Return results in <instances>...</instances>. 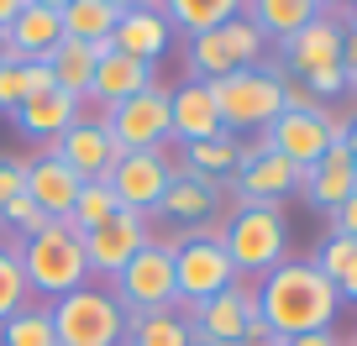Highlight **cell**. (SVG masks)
I'll list each match as a JSON object with an SVG mask.
<instances>
[{
	"label": "cell",
	"mask_w": 357,
	"mask_h": 346,
	"mask_svg": "<svg viewBox=\"0 0 357 346\" xmlns=\"http://www.w3.org/2000/svg\"><path fill=\"white\" fill-rule=\"evenodd\" d=\"M47 152H53L58 163H68L79 179H105V173L121 163V147H116V136L105 132V121H84V116H79L63 136H53Z\"/></svg>",
	"instance_id": "9a60e30c"
},
{
	"label": "cell",
	"mask_w": 357,
	"mask_h": 346,
	"mask_svg": "<svg viewBox=\"0 0 357 346\" xmlns=\"http://www.w3.org/2000/svg\"><path fill=\"white\" fill-rule=\"evenodd\" d=\"M347 16H352V32H357V6H352V11H347Z\"/></svg>",
	"instance_id": "816d5d0a"
},
{
	"label": "cell",
	"mask_w": 357,
	"mask_h": 346,
	"mask_svg": "<svg viewBox=\"0 0 357 346\" xmlns=\"http://www.w3.org/2000/svg\"><path fill=\"white\" fill-rule=\"evenodd\" d=\"M153 84V68L147 63H137L132 53H121V47H95V79H89V95L95 100H105V111L111 105H121V100H132L137 90H147Z\"/></svg>",
	"instance_id": "ac0fdd59"
},
{
	"label": "cell",
	"mask_w": 357,
	"mask_h": 346,
	"mask_svg": "<svg viewBox=\"0 0 357 346\" xmlns=\"http://www.w3.org/2000/svg\"><path fill=\"white\" fill-rule=\"evenodd\" d=\"M47 320H53L58 346H121L126 341L121 299H116V294H100V289H74V294H63V299H53Z\"/></svg>",
	"instance_id": "3957f363"
},
{
	"label": "cell",
	"mask_w": 357,
	"mask_h": 346,
	"mask_svg": "<svg viewBox=\"0 0 357 346\" xmlns=\"http://www.w3.org/2000/svg\"><path fill=\"white\" fill-rule=\"evenodd\" d=\"M58 22H63V37L89 42V47H105L111 32H116V22H121V11H111L105 0H68L63 11H58Z\"/></svg>",
	"instance_id": "484cf974"
},
{
	"label": "cell",
	"mask_w": 357,
	"mask_h": 346,
	"mask_svg": "<svg viewBox=\"0 0 357 346\" xmlns=\"http://www.w3.org/2000/svg\"><path fill=\"white\" fill-rule=\"evenodd\" d=\"M168 121H174V136L184 147L190 142H211V136H221V116H215V100H211V84H200V79H190L184 90H168Z\"/></svg>",
	"instance_id": "44dd1931"
},
{
	"label": "cell",
	"mask_w": 357,
	"mask_h": 346,
	"mask_svg": "<svg viewBox=\"0 0 357 346\" xmlns=\"http://www.w3.org/2000/svg\"><path fill=\"white\" fill-rule=\"evenodd\" d=\"M352 189H357V163L347 157L342 142L326 147V157L315 168H300V194L315 205V210H336Z\"/></svg>",
	"instance_id": "ffe728a7"
},
{
	"label": "cell",
	"mask_w": 357,
	"mask_h": 346,
	"mask_svg": "<svg viewBox=\"0 0 357 346\" xmlns=\"http://www.w3.org/2000/svg\"><path fill=\"white\" fill-rule=\"evenodd\" d=\"M352 257H357V242H347V236H336V231H331V242H326V246H321V257H315V268H321L326 278H336V273H342Z\"/></svg>",
	"instance_id": "e575fe53"
},
{
	"label": "cell",
	"mask_w": 357,
	"mask_h": 346,
	"mask_svg": "<svg viewBox=\"0 0 357 346\" xmlns=\"http://www.w3.org/2000/svg\"><path fill=\"white\" fill-rule=\"evenodd\" d=\"M116 210H121V205H116L111 184H105V179H84V189H79L74 210H68V226L84 236V231H95V226H105Z\"/></svg>",
	"instance_id": "f546056e"
},
{
	"label": "cell",
	"mask_w": 357,
	"mask_h": 346,
	"mask_svg": "<svg viewBox=\"0 0 357 346\" xmlns=\"http://www.w3.org/2000/svg\"><path fill=\"white\" fill-rule=\"evenodd\" d=\"M331 226H336V236H347V242H357V189L347 194L342 205L331 210Z\"/></svg>",
	"instance_id": "ab89813d"
},
{
	"label": "cell",
	"mask_w": 357,
	"mask_h": 346,
	"mask_svg": "<svg viewBox=\"0 0 357 346\" xmlns=\"http://www.w3.org/2000/svg\"><path fill=\"white\" fill-rule=\"evenodd\" d=\"M26 273H22V257L16 246H0V320H11L16 310H26Z\"/></svg>",
	"instance_id": "d6a6232c"
},
{
	"label": "cell",
	"mask_w": 357,
	"mask_h": 346,
	"mask_svg": "<svg viewBox=\"0 0 357 346\" xmlns=\"http://www.w3.org/2000/svg\"><path fill=\"white\" fill-rule=\"evenodd\" d=\"M242 6H247V22L257 26V37H279V42H289L315 16L305 0H242Z\"/></svg>",
	"instance_id": "83f0119b"
},
{
	"label": "cell",
	"mask_w": 357,
	"mask_h": 346,
	"mask_svg": "<svg viewBox=\"0 0 357 346\" xmlns=\"http://www.w3.org/2000/svg\"><path fill=\"white\" fill-rule=\"evenodd\" d=\"M168 42H174V26H168V16L158 11V6L121 11V22H116V32H111V47L132 53L137 63H147V68H153L158 58L168 53Z\"/></svg>",
	"instance_id": "d6986e66"
},
{
	"label": "cell",
	"mask_w": 357,
	"mask_h": 346,
	"mask_svg": "<svg viewBox=\"0 0 357 346\" xmlns=\"http://www.w3.org/2000/svg\"><path fill=\"white\" fill-rule=\"evenodd\" d=\"M211 100L226 132H252V126H273L284 116V79L263 74V68H236L226 79H211Z\"/></svg>",
	"instance_id": "277c9868"
},
{
	"label": "cell",
	"mask_w": 357,
	"mask_h": 346,
	"mask_svg": "<svg viewBox=\"0 0 357 346\" xmlns=\"http://www.w3.org/2000/svg\"><path fill=\"white\" fill-rule=\"evenodd\" d=\"M184 157H190V173H200V179H215V173H226V168H236L242 163V152H236V136L231 132H221V136H211V142H190L184 147Z\"/></svg>",
	"instance_id": "1f68e13d"
},
{
	"label": "cell",
	"mask_w": 357,
	"mask_h": 346,
	"mask_svg": "<svg viewBox=\"0 0 357 346\" xmlns=\"http://www.w3.org/2000/svg\"><path fill=\"white\" fill-rule=\"evenodd\" d=\"M252 299H257V320L273 336L331 331L336 310H342L336 283L315 262H279V268H268L263 283L252 289Z\"/></svg>",
	"instance_id": "6da1fadb"
},
{
	"label": "cell",
	"mask_w": 357,
	"mask_h": 346,
	"mask_svg": "<svg viewBox=\"0 0 357 346\" xmlns=\"http://www.w3.org/2000/svg\"><path fill=\"white\" fill-rule=\"evenodd\" d=\"M0 346H58L53 320H47L43 304H26L11 320H0Z\"/></svg>",
	"instance_id": "4dcf8cb0"
},
{
	"label": "cell",
	"mask_w": 357,
	"mask_h": 346,
	"mask_svg": "<svg viewBox=\"0 0 357 346\" xmlns=\"http://www.w3.org/2000/svg\"><path fill=\"white\" fill-rule=\"evenodd\" d=\"M336 299H357V257H352V262H347V268L342 273H336Z\"/></svg>",
	"instance_id": "7bdbcfd3"
},
{
	"label": "cell",
	"mask_w": 357,
	"mask_h": 346,
	"mask_svg": "<svg viewBox=\"0 0 357 346\" xmlns=\"http://www.w3.org/2000/svg\"><path fill=\"white\" fill-rule=\"evenodd\" d=\"M279 346H342L336 331H305V336H284Z\"/></svg>",
	"instance_id": "b9f144b4"
},
{
	"label": "cell",
	"mask_w": 357,
	"mask_h": 346,
	"mask_svg": "<svg viewBox=\"0 0 357 346\" xmlns=\"http://www.w3.org/2000/svg\"><path fill=\"white\" fill-rule=\"evenodd\" d=\"M79 189H84V179H79L68 163H58L53 152H43V157H32V163H26V200H32L47 221H68Z\"/></svg>",
	"instance_id": "2e32d148"
},
{
	"label": "cell",
	"mask_w": 357,
	"mask_h": 346,
	"mask_svg": "<svg viewBox=\"0 0 357 346\" xmlns=\"http://www.w3.org/2000/svg\"><path fill=\"white\" fill-rule=\"evenodd\" d=\"M22 100H26V90H22V68L6 63V68H0V111L16 116V105H22Z\"/></svg>",
	"instance_id": "8d00e7d4"
},
{
	"label": "cell",
	"mask_w": 357,
	"mask_h": 346,
	"mask_svg": "<svg viewBox=\"0 0 357 346\" xmlns=\"http://www.w3.org/2000/svg\"><path fill=\"white\" fill-rule=\"evenodd\" d=\"M105 132L116 136L121 152H158V147L174 136V121H168V90L163 84H147L132 100L111 105L105 111Z\"/></svg>",
	"instance_id": "9c48e42d"
},
{
	"label": "cell",
	"mask_w": 357,
	"mask_h": 346,
	"mask_svg": "<svg viewBox=\"0 0 357 346\" xmlns=\"http://www.w3.org/2000/svg\"><path fill=\"white\" fill-rule=\"evenodd\" d=\"M116 299H121L126 315L174 310V299H178V289H174V246L142 242V252L116 273Z\"/></svg>",
	"instance_id": "52a82bcc"
},
{
	"label": "cell",
	"mask_w": 357,
	"mask_h": 346,
	"mask_svg": "<svg viewBox=\"0 0 357 346\" xmlns=\"http://www.w3.org/2000/svg\"><path fill=\"white\" fill-rule=\"evenodd\" d=\"M257 53H263V37H257V26L247 16L221 22L211 32L190 37V79L211 84V79H226L236 68H257Z\"/></svg>",
	"instance_id": "ba28073f"
},
{
	"label": "cell",
	"mask_w": 357,
	"mask_h": 346,
	"mask_svg": "<svg viewBox=\"0 0 357 346\" xmlns=\"http://www.w3.org/2000/svg\"><path fill=\"white\" fill-rule=\"evenodd\" d=\"M111 11H137V6H147V0H105Z\"/></svg>",
	"instance_id": "c3c4849f"
},
{
	"label": "cell",
	"mask_w": 357,
	"mask_h": 346,
	"mask_svg": "<svg viewBox=\"0 0 357 346\" xmlns=\"http://www.w3.org/2000/svg\"><path fill=\"white\" fill-rule=\"evenodd\" d=\"M342 147H347V157H352V163H357V116H352V121H347V132H342Z\"/></svg>",
	"instance_id": "bcb514c9"
},
{
	"label": "cell",
	"mask_w": 357,
	"mask_h": 346,
	"mask_svg": "<svg viewBox=\"0 0 357 346\" xmlns=\"http://www.w3.org/2000/svg\"><path fill=\"white\" fill-rule=\"evenodd\" d=\"M126 346H190V320L174 310H153V315H126Z\"/></svg>",
	"instance_id": "f1b7e54d"
},
{
	"label": "cell",
	"mask_w": 357,
	"mask_h": 346,
	"mask_svg": "<svg viewBox=\"0 0 357 346\" xmlns=\"http://www.w3.org/2000/svg\"><path fill=\"white\" fill-rule=\"evenodd\" d=\"M221 246L231 257L236 273H268L284 262V246H289V226H284L279 205H242V210L226 221Z\"/></svg>",
	"instance_id": "5b68a950"
},
{
	"label": "cell",
	"mask_w": 357,
	"mask_h": 346,
	"mask_svg": "<svg viewBox=\"0 0 357 346\" xmlns=\"http://www.w3.org/2000/svg\"><path fill=\"white\" fill-rule=\"evenodd\" d=\"M231 283H236V268H231V257H226V246H221L215 231H190L174 246V289L190 310L205 304V299H215V294L231 289Z\"/></svg>",
	"instance_id": "8992f818"
},
{
	"label": "cell",
	"mask_w": 357,
	"mask_h": 346,
	"mask_svg": "<svg viewBox=\"0 0 357 346\" xmlns=\"http://www.w3.org/2000/svg\"><path fill=\"white\" fill-rule=\"evenodd\" d=\"M0 226H11V231H22V242H32V236H37V231H47L53 221H47V215L37 210V205L26 200V194H16V200L6 205V210H0Z\"/></svg>",
	"instance_id": "836d02e7"
},
{
	"label": "cell",
	"mask_w": 357,
	"mask_h": 346,
	"mask_svg": "<svg viewBox=\"0 0 357 346\" xmlns=\"http://www.w3.org/2000/svg\"><path fill=\"white\" fill-rule=\"evenodd\" d=\"M190 315H195L190 320V346H242L247 320L257 315V299H252V289L231 283V289H221L215 299L195 304Z\"/></svg>",
	"instance_id": "7c38bea8"
},
{
	"label": "cell",
	"mask_w": 357,
	"mask_h": 346,
	"mask_svg": "<svg viewBox=\"0 0 357 346\" xmlns=\"http://www.w3.org/2000/svg\"><path fill=\"white\" fill-rule=\"evenodd\" d=\"M284 63H289L300 79L315 74V68H342V26H336L326 11H315L310 22L284 42Z\"/></svg>",
	"instance_id": "e0dca14e"
},
{
	"label": "cell",
	"mask_w": 357,
	"mask_h": 346,
	"mask_svg": "<svg viewBox=\"0 0 357 346\" xmlns=\"http://www.w3.org/2000/svg\"><path fill=\"white\" fill-rule=\"evenodd\" d=\"M26 6H43V11H63L68 0H26Z\"/></svg>",
	"instance_id": "681fc988"
},
{
	"label": "cell",
	"mask_w": 357,
	"mask_h": 346,
	"mask_svg": "<svg viewBox=\"0 0 357 346\" xmlns=\"http://www.w3.org/2000/svg\"><path fill=\"white\" fill-rule=\"evenodd\" d=\"M174 173H178V168L168 163L163 147H158V152H121V163L105 173V184H111V194H116V205H121V210L147 215V210H158V205H163Z\"/></svg>",
	"instance_id": "30bf717a"
},
{
	"label": "cell",
	"mask_w": 357,
	"mask_h": 346,
	"mask_svg": "<svg viewBox=\"0 0 357 346\" xmlns=\"http://www.w3.org/2000/svg\"><path fill=\"white\" fill-rule=\"evenodd\" d=\"M284 111H321V100H315L305 84H289V79H284Z\"/></svg>",
	"instance_id": "60d3db41"
},
{
	"label": "cell",
	"mask_w": 357,
	"mask_h": 346,
	"mask_svg": "<svg viewBox=\"0 0 357 346\" xmlns=\"http://www.w3.org/2000/svg\"><path fill=\"white\" fill-rule=\"evenodd\" d=\"M6 63H16V53H11V37L0 32V68H6ZM16 68H22V63H16Z\"/></svg>",
	"instance_id": "7dc6e473"
},
{
	"label": "cell",
	"mask_w": 357,
	"mask_h": 346,
	"mask_svg": "<svg viewBox=\"0 0 357 346\" xmlns=\"http://www.w3.org/2000/svg\"><path fill=\"white\" fill-rule=\"evenodd\" d=\"M158 215H168V221H205V215H215V179H200L190 168H178Z\"/></svg>",
	"instance_id": "cb8c5ba5"
},
{
	"label": "cell",
	"mask_w": 357,
	"mask_h": 346,
	"mask_svg": "<svg viewBox=\"0 0 357 346\" xmlns=\"http://www.w3.org/2000/svg\"><path fill=\"white\" fill-rule=\"evenodd\" d=\"M342 132H347V121H336L326 111H284L268 126V147L279 157H289L294 168H315L326 157V147L342 142Z\"/></svg>",
	"instance_id": "8fae6325"
},
{
	"label": "cell",
	"mask_w": 357,
	"mask_h": 346,
	"mask_svg": "<svg viewBox=\"0 0 357 346\" xmlns=\"http://www.w3.org/2000/svg\"><path fill=\"white\" fill-rule=\"evenodd\" d=\"M43 63L53 68V84H58V90H68L74 100H84V95H89V79H95V47H89V42L63 37Z\"/></svg>",
	"instance_id": "4316f807"
},
{
	"label": "cell",
	"mask_w": 357,
	"mask_h": 346,
	"mask_svg": "<svg viewBox=\"0 0 357 346\" xmlns=\"http://www.w3.org/2000/svg\"><path fill=\"white\" fill-rule=\"evenodd\" d=\"M326 6H342V11H352V6H357V0H326Z\"/></svg>",
	"instance_id": "f907efd6"
},
{
	"label": "cell",
	"mask_w": 357,
	"mask_h": 346,
	"mask_svg": "<svg viewBox=\"0 0 357 346\" xmlns=\"http://www.w3.org/2000/svg\"><path fill=\"white\" fill-rule=\"evenodd\" d=\"M79 242H84V262H89V273H111V278H116V273H121L126 262L142 252V242H147V215H137V210H116L105 226L84 231Z\"/></svg>",
	"instance_id": "4fadbf2b"
},
{
	"label": "cell",
	"mask_w": 357,
	"mask_h": 346,
	"mask_svg": "<svg viewBox=\"0 0 357 346\" xmlns=\"http://www.w3.org/2000/svg\"><path fill=\"white\" fill-rule=\"evenodd\" d=\"M16 194H26V163H16V157H0V210H6Z\"/></svg>",
	"instance_id": "d590c367"
},
{
	"label": "cell",
	"mask_w": 357,
	"mask_h": 346,
	"mask_svg": "<svg viewBox=\"0 0 357 346\" xmlns=\"http://www.w3.org/2000/svg\"><path fill=\"white\" fill-rule=\"evenodd\" d=\"M153 6L168 16V26H178V32H190V37L242 16V0H153Z\"/></svg>",
	"instance_id": "d4e9b609"
},
{
	"label": "cell",
	"mask_w": 357,
	"mask_h": 346,
	"mask_svg": "<svg viewBox=\"0 0 357 346\" xmlns=\"http://www.w3.org/2000/svg\"><path fill=\"white\" fill-rule=\"evenodd\" d=\"M74 121H79V100L68 90H47V95H32V100L16 105V126L26 136H43V142L63 136Z\"/></svg>",
	"instance_id": "7402d4cb"
},
{
	"label": "cell",
	"mask_w": 357,
	"mask_h": 346,
	"mask_svg": "<svg viewBox=\"0 0 357 346\" xmlns=\"http://www.w3.org/2000/svg\"><path fill=\"white\" fill-rule=\"evenodd\" d=\"M236 194H242V205H284L289 194H300V168L263 142L236 163Z\"/></svg>",
	"instance_id": "5bb4252c"
},
{
	"label": "cell",
	"mask_w": 357,
	"mask_h": 346,
	"mask_svg": "<svg viewBox=\"0 0 357 346\" xmlns=\"http://www.w3.org/2000/svg\"><path fill=\"white\" fill-rule=\"evenodd\" d=\"M342 74L357 79V32H352V26L342 32Z\"/></svg>",
	"instance_id": "ee69618b"
},
{
	"label": "cell",
	"mask_w": 357,
	"mask_h": 346,
	"mask_svg": "<svg viewBox=\"0 0 357 346\" xmlns=\"http://www.w3.org/2000/svg\"><path fill=\"white\" fill-rule=\"evenodd\" d=\"M22 11H26V0H0V32H6V26H11Z\"/></svg>",
	"instance_id": "f6af8a7d"
},
{
	"label": "cell",
	"mask_w": 357,
	"mask_h": 346,
	"mask_svg": "<svg viewBox=\"0 0 357 346\" xmlns=\"http://www.w3.org/2000/svg\"><path fill=\"white\" fill-rule=\"evenodd\" d=\"M22 257V273H26V289L47 294V299H63V294L84 289L89 278V262H84V242L68 221H53L47 231H37L32 242L16 246Z\"/></svg>",
	"instance_id": "7a4b0ae2"
},
{
	"label": "cell",
	"mask_w": 357,
	"mask_h": 346,
	"mask_svg": "<svg viewBox=\"0 0 357 346\" xmlns=\"http://www.w3.org/2000/svg\"><path fill=\"white\" fill-rule=\"evenodd\" d=\"M6 37H11V53H16V63H37V58H47L58 42H63V22H58V11L26 6V11L16 16L11 26H6Z\"/></svg>",
	"instance_id": "603a6c76"
},
{
	"label": "cell",
	"mask_w": 357,
	"mask_h": 346,
	"mask_svg": "<svg viewBox=\"0 0 357 346\" xmlns=\"http://www.w3.org/2000/svg\"><path fill=\"white\" fill-rule=\"evenodd\" d=\"M305 90H310L315 100L342 95V90H347V74H342V68H315V74H305Z\"/></svg>",
	"instance_id": "74e56055"
},
{
	"label": "cell",
	"mask_w": 357,
	"mask_h": 346,
	"mask_svg": "<svg viewBox=\"0 0 357 346\" xmlns=\"http://www.w3.org/2000/svg\"><path fill=\"white\" fill-rule=\"evenodd\" d=\"M22 90H26V100H32V95L58 90V84H53V68H47L43 58H37V63H22Z\"/></svg>",
	"instance_id": "f35d334b"
}]
</instances>
